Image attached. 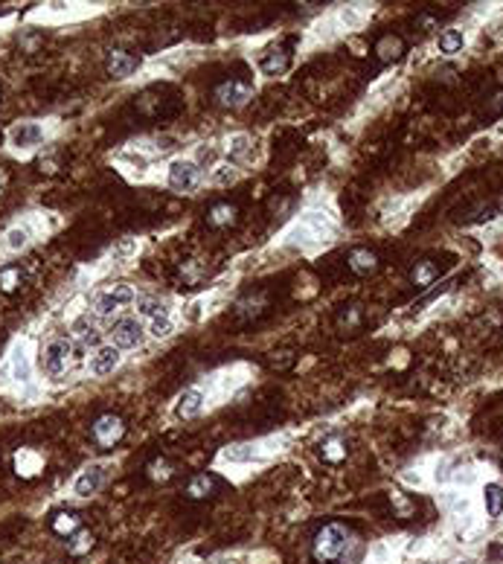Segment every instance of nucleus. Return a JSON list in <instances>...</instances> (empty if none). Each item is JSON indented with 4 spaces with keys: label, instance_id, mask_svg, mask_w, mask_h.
<instances>
[{
    "label": "nucleus",
    "instance_id": "nucleus-3",
    "mask_svg": "<svg viewBox=\"0 0 503 564\" xmlns=\"http://www.w3.org/2000/svg\"><path fill=\"white\" fill-rule=\"evenodd\" d=\"M201 169L195 160H175L169 166V186L175 192H192L198 186Z\"/></svg>",
    "mask_w": 503,
    "mask_h": 564
},
{
    "label": "nucleus",
    "instance_id": "nucleus-9",
    "mask_svg": "<svg viewBox=\"0 0 503 564\" xmlns=\"http://www.w3.org/2000/svg\"><path fill=\"white\" fill-rule=\"evenodd\" d=\"M102 480H105V469H102V465H90V469H85L79 474V480H76L73 489H76V495H79V497H90V495L99 492Z\"/></svg>",
    "mask_w": 503,
    "mask_h": 564
},
{
    "label": "nucleus",
    "instance_id": "nucleus-5",
    "mask_svg": "<svg viewBox=\"0 0 503 564\" xmlns=\"http://www.w3.org/2000/svg\"><path fill=\"white\" fill-rule=\"evenodd\" d=\"M134 300V291L128 288V285H113L111 291H105V294H99L93 300V308H96V315H113L117 308H123V305H128Z\"/></svg>",
    "mask_w": 503,
    "mask_h": 564
},
{
    "label": "nucleus",
    "instance_id": "nucleus-4",
    "mask_svg": "<svg viewBox=\"0 0 503 564\" xmlns=\"http://www.w3.org/2000/svg\"><path fill=\"white\" fill-rule=\"evenodd\" d=\"M111 341H113V346H117V349H134V346H140V341H143V326H140V320L120 317L117 323L111 326Z\"/></svg>",
    "mask_w": 503,
    "mask_h": 564
},
{
    "label": "nucleus",
    "instance_id": "nucleus-36",
    "mask_svg": "<svg viewBox=\"0 0 503 564\" xmlns=\"http://www.w3.org/2000/svg\"><path fill=\"white\" fill-rule=\"evenodd\" d=\"M460 564H471V561H460Z\"/></svg>",
    "mask_w": 503,
    "mask_h": 564
},
{
    "label": "nucleus",
    "instance_id": "nucleus-20",
    "mask_svg": "<svg viewBox=\"0 0 503 564\" xmlns=\"http://www.w3.org/2000/svg\"><path fill=\"white\" fill-rule=\"evenodd\" d=\"M285 64H288V55L282 53V50H274L270 55H265L262 58V73H268V76H277L280 70H285Z\"/></svg>",
    "mask_w": 503,
    "mask_h": 564
},
{
    "label": "nucleus",
    "instance_id": "nucleus-2",
    "mask_svg": "<svg viewBox=\"0 0 503 564\" xmlns=\"http://www.w3.org/2000/svg\"><path fill=\"white\" fill-rule=\"evenodd\" d=\"M67 358H70V338L64 335H55L41 349V366L47 376H62L67 369Z\"/></svg>",
    "mask_w": 503,
    "mask_h": 564
},
{
    "label": "nucleus",
    "instance_id": "nucleus-19",
    "mask_svg": "<svg viewBox=\"0 0 503 564\" xmlns=\"http://www.w3.org/2000/svg\"><path fill=\"white\" fill-rule=\"evenodd\" d=\"M375 265H378V259H375V254H370V250H355L350 256V268L355 274H370V270H375Z\"/></svg>",
    "mask_w": 503,
    "mask_h": 564
},
{
    "label": "nucleus",
    "instance_id": "nucleus-31",
    "mask_svg": "<svg viewBox=\"0 0 503 564\" xmlns=\"http://www.w3.org/2000/svg\"><path fill=\"white\" fill-rule=\"evenodd\" d=\"M250 457H254V448H250V445H233V448L224 451V460H230V462H244Z\"/></svg>",
    "mask_w": 503,
    "mask_h": 564
},
{
    "label": "nucleus",
    "instance_id": "nucleus-21",
    "mask_svg": "<svg viewBox=\"0 0 503 564\" xmlns=\"http://www.w3.org/2000/svg\"><path fill=\"white\" fill-rule=\"evenodd\" d=\"M12 369H15V378H18V381H29V361H27L24 346H18V349H15V355H12Z\"/></svg>",
    "mask_w": 503,
    "mask_h": 564
},
{
    "label": "nucleus",
    "instance_id": "nucleus-26",
    "mask_svg": "<svg viewBox=\"0 0 503 564\" xmlns=\"http://www.w3.org/2000/svg\"><path fill=\"white\" fill-rule=\"evenodd\" d=\"M436 280V268L431 262H422L416 270H413V282L416 285H431Z\"/></svg>",
    "mask_w": 503,
    "mask_h": 564
},
{
    "label": "nucleus",
    "instance_id": "nucleus-30",
    "mask_svg": "<svg viewBox=\"0 0 503 564\" xmlns=\"http://www.w3.org/2000/svg\"><path fill=\"white\" fill-rule=\"evenodd\" d=\"M73 541H76V544H70V547H67L70 556H82V553H88V550L93 547V535H90V532H79Z\"/></svg>",
    "mask_w": 503,
    "mask_h": 564
},
{
    "label": "nucleus",
    "instance_id": "nucleus-14",
    "mask_svg": "<svg viewBox=\"0 0 503 564\" xmlns=\"http://www.w3.org/2000/svg\"><path fill=\"white\" fill-rule=\"evenodd\" d=\"M212 492H216V477H207V474L192 477L189 486H186V495H189L192 500H204V497H209Z\"/></svg>",
    "mask_w": 503,
    "mask_h": 564
},
{
    "label": "nucleus",
    "instance_id": "nucleus-1",
    "mask_svg": "<svg viewBox=\"0 0 503 564\" xmlns=\"http://www.w3.org/2000/svg\"><path fill=\"white\" fill-rule=\"evenodd\" d=\"M350 538H352V532L346 530L343 523H326V527L312 541V553H315V558L320 564H332V561H338L346 553V547H350Z\"/></svg>",
    "mask_w": 503,
    "mask_h": 564
},
{
    "label": "nucleus",
    "instance_id": "nucleus-15",
    "mask_svg": "<svg viewBox=\"0 0 503 564\" xmlns=\"http://www.w3.org/2000/svg\"><path fill=\"white\" fill-rule=\"evenodd\" d=\"M201 407H204V393H201V390H184V396L178 399V413H181L184 419L195 416Z\"/></svg>",
    "mask_w": 503,
    "mask_h": 564
},
{
    "label": "nucleus",
    "instance_id": "nucleus-16",
    "mask_svg": "<svg viewBox=\"0 0 503 564\" xmlns=\"http://www.w3.org/2000/svg\"><path fill=\"white\" fill-rule=\"evenodd\" d=\"M70 329L76 332V338H82V343H88V346H96V343H99V332H96V326H93V320H90L88 315L76 317Z\"/></svg>",
    "mask_w": 503,
    "mask_h": 564
},
{
    "label": "nucleus",
    "instance_id": "nucleus-7",
    "mask_svg": "<svg viewBox=\"0 0 503 564\" xmlns=\"http://www.w3.org/2000/svg\"><path fill=\"white\" fill-rule=\"evenodd\" d=\"M105 67H108V73L113 76V79H128V76L140 67V58L125 53V50H113V53H108Z\"/></svg>",
    "mask_w": 503,
    "mask_h": 564
},
{
    "label": "nucleus",
    "instance_id": "nucleus-29",
    "mask_svg": "<svg viewBox=\"0 0 503 564\" xmlns=\"http://www.w3.org/2000/svg\"><path fill=\"white\" fill-rule=\"evenodd\" d=\"M172 329H175V326H172V320H169L166 315H160V317H154V320H151V329H149V332H151L154 338H169V335H172Z\"/></svg>",
    "mask_w": 503,
    "mask_h": 564
},
{
    "label": "nucleus",
    "instance_id": "nucleus-22",
    "mask_svg": "<svg viewBox=\"0 0 503 564\" xmlns=\"http://www.w3.org/2000/svg\"><path fill=\"white\" fill-rule=\"evenodd\" d=\"M323 460L326 462H340L346 460V445L340 439H326L323 442Z\"/></svg>",
    "mask_w": 503,
    "mask_h": 564
},
{
    "label": "nucleus",
    "instance_id": "nucleus-6",
    "mask_svg": "<svg viewBox=\"0 0 503 564\" xmlns=\"http://www.w3.org/2000/svg\"><path fill=\"white\" fill-rule=\"evenodd\" d=\"M123 434H125V425H123L120 416H111V413H108V416H99V419H96V425H93V439L99 442V445L120 442Z\"/></svg>",
    "mask_w": 503,
    "mask_h": 564
},
{
    "label": "nucleus",
    "instance_id": "nucleus-8",
    "mask_svg": "<svg viewBox=\"0 0 503 564\" xmlns=\"http://www.w3.org/2000/svg\"><path fill=\"white\" fill-rule=\"evenodd\" d=\"M120 364V349L117 346H99L96 349V355L90 358V373L93 376H108L113 373Z\"/></svg>",
    "mask_w": 503,
    "mask_h": 564
},
{
    "label": "nucleus",
    "instance_id": "nucleus-11",
    "mask_svg": "<svg viewBox=\"0 0 503 564\" xmlns=\"http://www.w3.org/2000/svg\"><path fill=\"white\" fill-rule=\"evenodd\" d=\"M216 96H219L221 105H242L247 96H250V85H247V82L230 79V82H224V85L216 90Z\"/></svg>",
    "mask_w": 503,
    "mask_h": 564
},
{
    "label": "nucleus",
    "instance_id": "nucleus-24",
    "mask_svg": "<svg viewBox=\"0 0 503 564\" xmlns=\"http://www.w3.org/2000/svg\"><path fill=\"white\" fill-rule=\"evenodd\" d=\"M236 219V207H230V204H216L212 207V212H209V221L212 224H230Z\"/></svg>",
    "mask_w": 503,
    "mask_h": 564
},
{
    "label": "nucleus",
    "instance_id": "nucleus-23",
    "mask_svg": "<svg viewBox=\"0 0 503 564\" xmlns=\"http://www.w3.org/2000/svg\"><path fill=\"white\" fill-rule=\"evenodd\" d=\"M236 178H239V172H236V166H230V163H219L216 172H212V184H219V186L233 184Z\"/></svg>",
    "mask_w": 503,
    "mask_h": 564
},
{
    "label": "nucleus",
    "instance_id": "nucleus-33",
    "mask_svg": "<svg viewBox=\"0 0 503 564\" xmlns=\"http://www.w3.org/2000/svg\"><path fill=\"white\" fill-rule=\"evenodd\" d=\"M247 146H250L247 137H233L230 140V154H233V158H242V154H247Z\"/></svg>",
    "mask_w": 503,
    "mask_h": 564
},
{
    "label": "nucleus",
    "instance_id": "nucleus-34",
    "mask_svg": "<svg viewBox=\"0 0 503 564\" xmlns=\"http://www.w3.org/2000/svg\"><path fill=\"white\" fill-rule=\"evenodd\" d=\"M497 212H500V207H486V209H480V212H477V216H474L471 221H474V224H483V221H492V219L497 216Z\"/></svg>",
    "mask_w": 503,
    "mask_h": 564
},
{
    "label": "nucleus",
    "instance_id": "nucleus-32",
    "mask_svg": "<svg viewBox=\"0 0 503 564\" xmlns=\"http://www.w3.org/2000/svg\"><path fill=\"white\" fill-rule=\"evenodd\" d=\"M216 160H219V151L212 149V146H201V149H198V154H195V163H198V169H201V166H212Z\"/></svg>",
    "mask_w": 503,
    "mask_h": 564
},
{
    "label": "nucleus",
    "instance_id": "nucleus-18",
    "mask_svg": "<svg viewBox=\"0 0 503 564\" xmlns=\"http://www.w3.org/2000/svg\"><path fill=\"white\" fill-rule=\"evenodd\" d=\"M462 44H466V35H462L460 29H445V32L439 35V53H445V55L460 53Z\"/></svg>",
    "mask_w": 503,
    "mask_h": 564
},
{
    "label": "nucleus",
    "instance_id": "nucleus-28",
    "mask_svg": "<svg viewBox=\"0 0 503 564\" xmlns=\"http://www.w3.org/2000/svg\"><path fill=\"white\" fill-rule=\"evenodd\" d=\"M27 242H29V230H24V227L9 230V236H6L9 250H21V247H27Z\"/></svg>",
    "mask_w": 503,
    "mask_h": 564
},
{
    "label": "nucleus",
    "instance_id": "nucleus-12",
    "mask_svg": "<svg viewBox=\"0 0 503 564\" xmlns=\"http://www.w3.org/2000/svg\"><path fill=\"white\" fill-rule=\"evenodd\" d=\"M483 503H486L489 518H500V512H503V486L500 483H486V489H483Z\"/></svg>",
    "mask_w": 503,
    "mask_h": 564
},
{
    "label": "nucleus",
    "instance_id": "nucleus-25",
    "mask_svg": "<svg viewBox=\"0 0 503 564\" xmlns=\"http://www.w3.org/2000/svg\"><path fill=\"white\" fill-rule=\"evenodd\" d=\"M137 311H140V315H146V317H160L166 308H163V303H160V300L140 297V300H137Z\"/></svg>",
    "mask_w": 503,
    "mask_h": 564
},
{
    "label": "nucleus",
    "instance_id": "nucleus-13",
    "mask_svg": "<svg viewBox=\"0 0 503 564\" xmlns=\"http://www.w3.org/2000/svg\"><path fill=\"white\" fill-rule=\"evenodd\" d=\"M50 527H53L55 535H73L76 530L82 527V518L76 515V512H59V515H53Z\"/></svg>",
    "mask_w": 503,
    "mask_h": 564
},
{
    "label": "nucleus",
    "instance_id": "nucleus-27",
    "mask_svg": "<svg viewBox=\"0 0 503 564\" xmlns=\"http://www.w3.org/2000/svg\"><path fill=\"white\" fill-rule=\"evenodd\" d=\"M375 50L381 53V58H396L401 53V41H399V38H393V35H387V38H381V44Z\"/></svg>",
    "mask_w": 503,
    "mask_h": 564
},
{
    "label": "nucleus",
    "instance_id": "nucleus-10",
    "mask_svg": "<svg viewBox=\"0 0 503 564\" xmlns=\"http://www.w3.org/2000/svg\"><path fill=\"white\" fill-rule=\"evenodd\" d=\"M44 140V128L38 123H21L18 128H12V143L18 149H32Z\"/></svg>",
    "mask_w": 503,
    "mask_h": 564
},
{
    "label": "nucleus",
    "instance_id": "nucleus-35",
    "mask_svg": "<svg viewBox=\"0 0 503 564\" xmlns=\"http://www.w3.org/2000/svg\"><path fill=\"white\" fill-rule=\"evenodd\" d=\"M492 558H495V564H503V541H500V544H495Z\"/></svg>",
    "mask_w": 503,
    "mask_h": 564
},
{
    "label": "nucleus",
    "instance_id": "nucleus-17",
    "mask_svg": "<svg viewBox=\"0 0 503 564\" xmlns=\"http://www.w3.org/2000/svg\"><path fill=\"white\" fill-rule=\"evenodd\" d=\"M24 282V270L18 265H9V268H0V291L4 294H12V291H18Z\"/></svg>",
    "mask_w": 503,
    "mask_h": 564
}]
</instances>
